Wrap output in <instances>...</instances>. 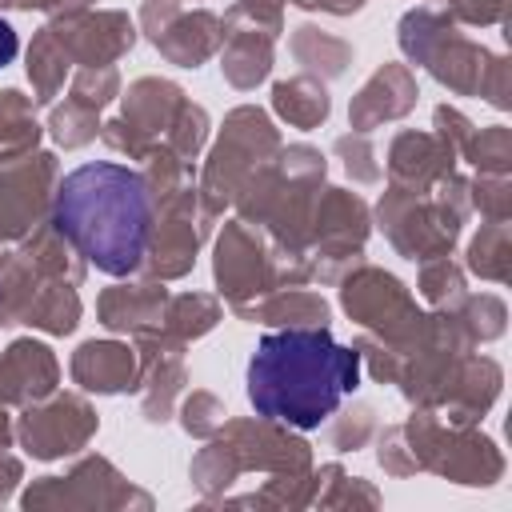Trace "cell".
Here are the masks:
<instances>
[{"label":"cell","instance_id":"7a4b0ae2","mask_svg":"<svg viewBox=\"0 0 512 512\" xmlns=\"http://www.w3.org/2000/svg\"><path fill=\"white\" fill-rule=\"evenodd\" d=\"M56 228L92 268L108 276L136 272L152 228L144 176L108 160L80 164L56 188Z\"/></svg>","mask_w":512,"mask_h":512},{"label":"cell","instance_id":"6da1fadb","mask_svg":"<svg viewBox=\"0 0 512 512\" xmlns=\"http://www.w3.org/2000/svg\"><path fill=\"white\" fill-rule=\"evenodd\" d=\"M360 360L324 328H288L260 336L248 360V400L260 416L316 428L356 388Z\"/></svg>","mask_w":512,"mask_h":512},{"label":"cell","instance_id":"3957f363","mask_svg":"<svg viewBox=\"0 0 512 512\" xmlns=\"http://www.w3.org/2000/svg\"><path fill=\"white\" fill-rule=\"evenodd\" d=\"M16 52H20V40H16L12 24H8V20H0V64L16 60Z\"/></svg>","mask_w":512,"mask_h":512}]
</instances>
